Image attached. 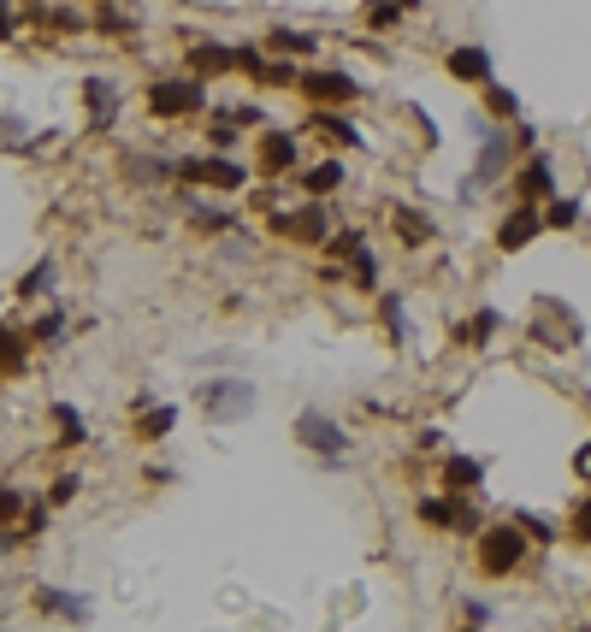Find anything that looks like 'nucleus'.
Here are the masks:
<instances>
[{
	"instance_id": "f257e3e1",
	"label": "nucleus",
	"mask_w": 591,
	"mask_h": 632,
	"mask_svg": "<svg viewBox=\"0 0 591 632\" xmlns=\"http://www.w3.org/2000/svg\"><path fill=\"white\" fill-rule=\"evenodd\" d=\"M473 562H479V573H491V579H509V573L526 562V532H521V520L479 526V550H473Z\"/></svg>"
},
{
	"instance_id": "f03ea898",
	"label": "nucleus",
	"mask_w": 591,
	"mask_h": 632,
	"mask_svg": "<svg viewBox=\"0 0 591 632\" xmlns=\"http://www.w3.org/2000/svg\"><path fill=\"white\" fill-rule=\"evenodd\" d=\"M201 107H207V89H201V77H160V83H148V113L154 119H196Z\"/></svg>"
},
{
	"instance_id": "7ed1b4c3",
	"label": "nucleus",
	"mask_w": 591,
	"mask_h": 632,
	"mask_svg": "<svg viewBox=\"0 0 591 632\" xmlns=\"http://www.w3.org/2000/svg\"><path fill=\"white\" fill-rule=\"evenodd\" d=\"M272 231H278V237H290V243H308V249H320V243L331 237V219H326V207H320V195H314L308 207L272 213Z\"/></svg>"
},
{
	"instance_id": "20e7f679",
	"label": "nucleus",
	"mask_w": 591,
	"mask_h": 632,
	"mask_svg": "<svg viewBox=\"0 0 591 632\" xmlns=\"http://www.w3.org/2000/svg\"><path fill=\"white\" fill-rule=\"evenodd\" d=\"M308 95V107H343V101H361V83L349 71H302L296 83Z\"/></svg>"
},
{
	"instance_id": "39448f33",
	"label": "nucleus",
	"mask_w": 591,
	"mask_h": 632,
	"mask_svg": "<svg viewBox=\"0 0 591 632\" xmlns=\"http://www.w3.org/2000/svg\"><path fill=\"white\" fill-rule=\"evenodd\" d=\"M296 438L308 443V449H314L326 467H337V461L349 455V438H343V426H337V420H326V414H302V420H296Z\"/></svg>"
},
{
	"instance_id": "423d86ee",
	"label": "nucleus",
	"mask_w": 591,
	"mask_h": 632,
	"mask_svg": "<svg viewBox=\"0 0 591 632\" xmlns=\"http://www.w3.org/2000/svg\"><path fill=\"white\" fill-rule=\"evenodd\" d=\"M178 172L190 184H207V190H243V166L225 160V154H207V160H178Z\"/></svg>"
},
{
	"instance_id": "0eeeda50",
	"label": "nucleus",
	"mask_w": 591,
	"mask_h": 632,
	"mask_svg": "<svg viewBox=\"0 0 591 632\" xmlns=\"http://www.w3.org/2000/svg\"><path fill=\"white\" fill-rule=\"evenodd\" d=\"M201 402H207V414H213V420H243V414H249V402H255V384L219 379V384H207V390H201Z\"/></svg>"
},
{
	"instance_id": "6e6552de",
	"label": "nucleus",
	"mask_w": 591,
	"mask_h": 632,
	"mask_svg": "<svg viewBox=\"0 0 591 632\" xmlns=\"http://www.w3.org/2000/svg\"><path fill=\"white\" fill-rule=\"evenodd\" d=\"M538 231H544V207H538V201H521V207H515L503 225H497V249H503V254H521L526 243L538 237Z\"/></svg>"
},
{
	"instance_id": "1a4fd4ad",
	"label": "nucleus",
	"mask_w": 591,
	"mask_h": 632,
	"mask_svg": "<svg viewBox=\"0 0 591 632\" xmlns=\"http://www.w3.org/2000/svg\"><path fill=\"white\" fill-rule=\"evenodd\" d=\"M296 160H302V148H296L290 130H261V178H284V172H296Z\"/></svg>"
},
{
	"instance_id": "9d476101",
	"label": "nucleus",
	"mask_w": 591,
	"mask_h": 632,
	"mask_svg": "<svg viewBox=\"0 0 591 632\" xmlns=\"http://www.w3.org/2000/svg\"><path fill=\"white\" fill-rule=\"evenodd\" d=\"M308 136H320V142H331V148H355L361 142V130L349 125L343 113H331V107H308Z\"/></svg>"
},
{
	"instance_id": "9b49d317",
	"label": "nucleus",
	"mask_w": 591,
	"mask_h": 632,
	"mask_svg": "<svg viewBox=\"0 0 591 632\" xmlns=\"http://www.w3.org/2000/svg\"><path fill=\"white\" fill-rule=\"evenodd\" d=\"M391 237L402 249H426V243L438 237V225H432L420 207H391Z\"/></svg>"
},
{
	"instance_id": "f8f14e48",
	"label": "nucleus",
	"mask_w": 591,
	"mask_h": 632,
	"mask_svg": "<svg viewBox=\"0 0 591 632\" xmlns=\"http://www.w3.org/2000/svg\"><path fill=\"white\" fill-rule=\"evenodd\" d=\"M515 190H521V201H550V195H556V166H550V154H532V160H526Z\"/></svg>"
},
{
	"instance_id": "ddd939ff",
	"label": "nucleus",
	"mask_w": 591,
	"mask_h": 632,
	"mask_svg": "<svg viewBox=\"0 0 591 632\" xmlns=\"http://www.w3.org/2000/svg\"><path fill=\"white\" fill-rule=\"evenodd\" d=\"M444 65H450V77H456V83H479V89L491 83V54H485V48H473V42H467V48H450Z\"/></svg>"
},
{
	"instance_id": "4468645a",
	"label": "nucleus",
	"mask_w": 591,
	"mask_h": 632,
	"mask_svg": "<svg viewBox=\"0 0 591 632\" xmlns=\"http://www.w3.org/2000/svg\"><path fill=\"white\" fill-rule=\"evenodd\" d=\"M503 154H509V136H503V130H479V166H473V184H467V195L479 190V184H491V172L503 166Z\"/></svg>"
},
{
	"instance_id": "2eb2a0df",
	"label": "nucleus",
	"mask_w": 591,
	"mask_h": 632,
	"mask_svg": "<svg viewBox=\"0 0 591 632\" xmlns=\"http://www.w3.org/2000/svg\"><path fill=\"white\" fill-rule=\"evenodd\" d=\"M190 71H196V77H225V71H237V48H219V42H190Z\"/></svg>"
},
{
	"instance_id": "dca6fc26",
	"label": "nucleus",
	"mask_w": 591,
	"mask_h": 632,
	"mask_svg": "<svg viewBox=\"0 0 591 632\" xmlns=\"http://www.w3.org/2000/svg\"><path fill=\"white\" fill-rule=\"evenodd\" d=\"M83 101H89V119H95V130L113 125V113H119V89H113L107 77H89V83H83Z\"/></svg>"
},
{
	"instance_id": "f3484780",
	"label": "nucleus",
	"mask_w": 591,
	"mask_h": 632,
	"mask_svg": "<svg viewBox=\"0 0 591 632\" xmlns=\"http://www.w3.org/2000/svg\"><path fill=\"white\" fill-rule=\"evenodd\" d=\"M461 514H467L461 491H444V497H426V503H420V520H426V526H438V532H444V526L456 532V526H461Z\"/></svg>"
},
{
	"instance_id": "a211bd4d",
	"label": "nucleus",
	"mask_w": 591,
	"mask_h": 632,
	"mask_svg": "<svg viewBox=\"0 0 591 632\" xmlns=\"http://www.w3.org/2000/svg\"><path fill=\"white\" fill-rule=\"evenodd\" d=\"M343 278H349L355 290H379V260H373V249H367V243H355V249H349Z\"/></svg>"
},
{
	"instance_id": "6ab92c4d",
	"label": "nucleus",
	"mask_w": 591,
	"mask_h": 632,
	"mask_svg": "<svg viewBox=\"0 0 591 632\" xmlns=\"http://www.w3.org/2000/svg\"><path fill=\"white\" fill-rule=\"evenodd\" d=\"M479 479H485V467L473 455H450L444 461V491H479Z\"/></svg>"
},
{
	"instance_id": "aec40b11",
	"label": "nucleus",
	"mask_w": 591,
	"mask_h": 632,
	"mask_svg": "<svg viewBox=\"0 0 591 632\" xmlns=\"http://www.w3.org/2000/svg\"><path fill=\"white\" fill-rule=\"evenodd\" d=\"M24 355H30V337H24L18 325H0V373H6V379L24 373Z\"/></svg>"
},
{
	"instance_id": "412c9836",
	"label": "nucleus",
	"mask_w": 591,
	"mask_h": 632,
	"mask_svg": "<svg viewBox=\"0 0 591 632\" xmlns=\"http://www.w3.org/2000/svg\"><path fill=\"white\" fill-rule=\"evenodd\" d=\"M296 184H302L308 195H331L337 184H343V166H337V160H320V166H308V172H302Z\"/></svg>"
},
{
	"instance_id": "4be33fe9",
	"label": "nucleus",
	"mask_w": 591,
	"mask_h": 632,
	"mask_svg": "<svg viewBox=\"0 0 591 632\" xmlns=\"http://www.w3.org/2000/svg\"><path fill=\"white\" fill-rule=\"evenodd\" d=\"M172 426H178V408L166 402V408H148V414L136 420V438H142V443H154V438H166Z\"/></svg>"
},
{
	"instance_id": "5701e85b",
	"label": "nucleus",
	"mask_w": 591,
	"mask_h": 632,
	"mask_svg": "<svg viewBox=\"0 0 591 632\" xmlns=\"http://www.w3.org/2000/svg\"><path fill=\"white\" fill-rule=\"evenodd\" d=\"M266 42H272L278 54H290V60H302V54L314 60V54H320V42H314V36H302V30H272Z\"/></svg>"
},
{
	"instance_id": "b1692460",
	"label": "nucleus",
	"mask_w": 591,
	"mask_h": 632,
	"mask_svg": "<svg viewBox=\"0 0 591 632\" xmlns=\"http://www.w3.org/2000/svg\"><path fill=\"white\" fill-rule=\"evenodd\" d=\"M485 113H491V119H515V113H521V95L503 89V83H485Z\"/></svg>"
},
{
	"instance_id": "393cba45",
	"label": "nucleus",
	"mask_w": 591,
	"mask_h": 632,
	"mask_svg": "<svg viewBox=\"0 0 591 632\" xmlns=\"http://www.w3.org/2000/svg\"><path fill=\"white\" fill-rule=\"evenodd\" d=\"M255 83H272V89H296V83H302V71H296L290 60H261Z\"/></svg>"
},
{
	"instance_id": "a878e982",
	"label": "nucleus",
	"mask_w": 591,
	"mask_h": 632,
	"mask_svg": "<svg viewBox=\"0 0 591 632\" xmlns=\"http://www.w3.org/2000/svg\"><path fill=\"white\" fill-rule=\"evenodd\" d=\"M42 609H48V615H71V621L89 615V603H83V597H66V591H42Z\"/></svg>"
},
{
	"instance_id": "bb28decb",
	"label": "nucleus",
	"mask_w": 591,
	"mask_h": 632,
	"mask_svg": "<svg viewBox=\"0 0 591 632\" xmlns=\"http://www.w3.org/2000/svg\"><path fill=\"white\" fill-rule=\"evenodd\" d=\"M367 24H373V30L402 24V0H367Z\"/></svg>"
},
{
	"instance_id": "cd10ccee",
	"label": "nucleus",
	"mask_w": 591,
	"mask_h": 632,
	"mask_svg": "<svg viewBox=\"0 0 591 632\" xmlns=\"http://www.w3.org/2000/svg\"><path fill=\"white\" fill-rule=\"evenodd\" d=\"M544 225H550V231H574V225H580V201H556V207L544 213Z\"/></svg>"
},
{
	"instance_id": "c85d7f7f",
	"label": "nucleus",
	"mask_w": 591,
	"mask_h": 632,
	"mask_svg": "<svg viewBox=\"0 0 591 632\" xmlns=\"http://www.w3.org/2000/svg\"><path fill=\"white\" fill-rule=\"evenodd\" d=\"M491 331H497V308H479L467 325V343H491Z\"/></svg>"
},
{
	"instance_id": "c756f323",
	"label": "nucleus",
	"mask_w": 591,
	"mask_h": 632,
	"mask_svg": "<svg viewBox=\"0 0 591 632\" xmlns=\"http://www.w3.org/2000/svg\"><path fill=\"white\" fill-rule=\"evenodd\" d=\"M48 284H54V266H48V260H42V266H36V272H30V278H18V296H42V290H48Z\"/></svg>"
},
{
	"instance_id": "7c9ffc66",
	"label": "nucleus",
	"mask_w": 591,
	"mask_h": 632,
	"mask_svg": "<svg viewBox=\"0 0 591 632\" xmlns=\"http://www.w3.org/2000/svg\"><path fill=\"white\" fill-rule=\"evenodd\" d=\"M54 426H60V438H66V443L83 438V420H77V408H66V402L54 408Z\"/></svg>"
},
{
	"instance_id": "2f4dec72",
	"label": "nucleus",
	"mask_w": 591,
	"mask_h": 632,
	"mask_svg": "<svg viewBox=\"0 0 591 632\" xmlns=\"http://www.w3.org/2000/svg\"><path fill=\"white\" fill-rule=\"evenodd\" d=\"M71 497H77V473H60V479H54V491H48V508H66Z\"/></svg>"
},
{
	"instance_id": "473e14b6",
	"label": "nucleus",
	"mask_w": 591,
	"mask_h": 632,
	"mask_svg": "<svg viewBox=\"0 0 591 632\" xmlns=\"http://www.w3.org/2000/svg\"><path fill=\"white\" fill-rule=\"evenodd\" d=\"M60 331H66V325H60V314H42L36 325H30V337H36V343H60Z\"/></svg>"
},
{
	"instance_id": "72a5a7b5",
	"label": "nucleus",
	"mask_w": 591,
	"mask_h": 632,
	"mask_svg": "<svg viewBox=\"0 0 591 632\" xmlns=\"http://www.w3.org/2000/svg\"><path fill=\"white\" fill-rule=\"evenodd\" d=\"M207 142H213V148L225 154V148L237 142V130H231V119H213V130H207Z\"/></svg>"
},
{
	"instance_id": "f704fd0d",
	"label": "nucleus",
	"mask_w": 591,
	"mask_h": 632,
	"mask_svg": "<svg viewBox=\"0 0 591 632\" xmlns=\"http://www.w3.org/2000/svg\"><path fill=\"white\" fill-rule=\"evenodd\" d=\"M521 532L526 538H538V544H550L556 532H550V520H538V514H521Z\"/></svg>"
},
{
	"instance_id": "c9c22d12",
	"label": "nucleus",
	"mask_w": 591,
	"mask_h": 632,
	"mask_svg": "<svg viewBox=\"0 0 591 632\" xmlns=\"http://www.w3.org/2000/svg\"><path fill=\"white\" fill-rule=\"evenodd\" d=\"M379 314H385V331H391V337H402V302H396V296H385V302H379Z\"/></svg>"
},
{
	"instance_id": "e433bc0d",
	"label": "nucleus",
	"mask_w": 591,
	"mask_h": 632,
	"mask_svg": "<svg viewBox=\"0 0 591 632\" xmlns=\"http://www.w3.org/2000/svg\"><path fill=\"white\" fill-rule=\"evenodd\" d=\"M196 231H231V213H207V207H201V213H196Z\"/></svg>"
},
{
	"instance_id": "4c0bfd02",
	"label": "nucleus",
	"mask_w": 591,
	"mask_h": 632,
	"mask_svg": "<svg viewBox=\"0 0 591 632\" xmlns=\"http://www.w3.org/2000/svg\"><path fill=\"white\" fill-rule=\"evenodd\" d=\"M574 538H580V544H591V497L574 508Z\"/></svg>"
},
{
	"instance_id": "58836bf2",
	"label": "nucleus",
	"mask_w": 591,
	"mask_h": 632,
	"mask_svg": "<svg viewBox=\"0 0 591 632\" xmlns=\"http://www.w3.org/2000/svg\"><path fill=\"white\" fill-rule=\"evenodd\" d=\"M18 508H24V497L12 485H0V520H18Z\"/></svg>"
},
{
	"instance_id": "ea45409f",
	"label": "nucleus",
	"mask_w": 591,
	"mask_h": 632,
	"mask_svg": "<svg viewBox=\"0 0 591 632\" xmlns=\"http://www.w3.org/2000/svg\"><path fill=\"white\" fill-rule=\"evenodd\" d=\"M95 24H101V30H113V36H119V30H131V18H125V12H113V6H107Z\"/></svg>"
},
{
	"instance_id": "a19ab883",
	"label": "nucleus",
	"mask_w": 591,
	"mask_h": 632,
	"mask_svg": "<svg viewBox=\"0 0 591 632\" xmlns=\"http://www.w3.org/2000/svg\"><path fill=\"white\" fill-rule=\"evenodd\" d=\"M6 36H12V6L0 0V42H6Z\"/></svg>"
},
{
	"instance_id": "79ce46f5",
	"label": "nucleus",
	"mask_w": 591,
	"mask_h": 632,
	"mask_svg": "<svg viewBox=\"0 0 591 632\" xmlns=\"http://www.w3.org/2000/svg\"><path fill=\"white\" fill-rule=\"evenodd\" d=\"M414 6H426V0H402V12H414Z\"/></svg>"
}]
</instances>
